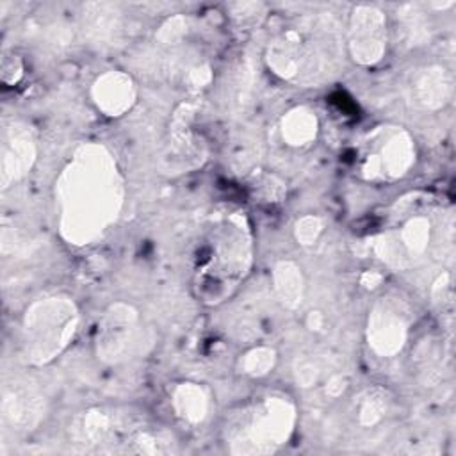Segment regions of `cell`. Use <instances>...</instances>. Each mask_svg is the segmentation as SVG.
Returning <instances> with one entry per match:
<instances>
[{"label": "cell", "mask_w": 456, "mask_h": 456, "mask_svg": "<svg viewBox=\"0 0 456 456\" xmlns=\"http://www.w3.org/2000/svg\"><path fill=\"white\" fill-rule=\"evenodd\" d=\"M141 340L137 312L126 305L110 306L98 330V354L110 362L130 358Z\"/></svg>", "instance_id": "52a82bcc"}, {"label": "cell", "mask_w": 456, "mask_h": 456, "mask_svg": "<svg viewBox=\"0 0 456 456\" xmlns=\"http://www.w3.org/2000/svg\"><path fill=\"white\" fill-rule=\"evenodd\" d=\"M30 126L12 123L2 132V183L9 187L12 180L21 178L36 159L34 135Z\"/></svg>", "instance_id": "8fae6325"}, {"label": "cell", "mask_w": 456, "mask_h": 456, "mask_svg": "<svg viewBox=\"0 0 456 456\" xmlns=\"http://www.w3.org/2000/svg\"><path fill=\"white\" fill-rule=\"evenodd\" d=\"M59 228L71 244H89L118 217L123 182L110 153L98 144L80 146L55 187Z\"/></svg>", "instance_id": "6da1fadb"}, {"label": "cell", "mask_w": 456, "mask_h": 456, "mask_svg": "<svg viewBox=\"0 0 456 456\" xmlns=\"http://www.w3.org/2000/svg\"><path fill=\"white\" fill-rule=\"evenodd\" d=\"M296 420L294 404L283 395H265L239 408L228 420L226 442L237 454H269L287 444Z\"/></svg>", "instance_id": "3957f363"}, {"label": "cell", "mask_w": 456, "mask_h": 456, "mask_svg": "<svg viewBox=\"0 0 456 456\" xmlns=\"http://www.w3.org/2000/svg\"><path fill=\"white\" fill-rule=\"evenodd\" d=\"M274 362V351L271 349H253L246 354L244 362V372L251 376H262L267 372L269 367H273Z\"/></svg>", "instance_id": "ac0fdd59"}, {"label": "cell", "mask_w": 456, "mask_h": 456, "mask_svg": "<svg viewBox=\"0 0 456 456\" xmlns=\"http://www.w3.org/2000/svg\"><path fill=\"white\" fill-rule=\"evenodd\" d=\"M78 324L75 303L66 296H50L36 301L23 317L21 346L32 363L55 358L73 338Z\"/></svg>", "instance_id": "5b68a950"}, {"label": "cell", "mask_w": 456, "mask_h": 456, "mask_svg": "<svg viewBox=\"0 0 456 456\" xmlns=\"http://www.w3.org/2000/svg\"><path fill=\"white\" fill-rule=\"evenodd\" d=\"M274 289L283 305L296 306L303 296V278L299 269L290 262L278 264L274 267Z\"/></svg>", "instance_id": "e0dca14e"}, {"label": "cell", "mask_w": 456, "mask_h": 456, "mask_svg": "<svg viewBox=\"0 0 456 456\" xmlns=\"http://www.w3.org/2000/svg\"><path fill=\"white\" fill-rule=\"evenodd\" d=\"M249 249V237L239 221L224 219L212 228L196 267L200 292L212 303L224 297L248 269Z\"/></svg>", "instance_id": "277c9868"}, {"label": "cell", "mask_w": 456, "mask_h": 456, "mask_svg": "<svg viewBox=\"0 0 456 456\" xmlns=\"http://www.w3.org/2000/svg\"><path fill=\"white\" fill-rule=\"evenodd\" d=\"M319 232H321V224L317 217H303L296 224V235H297V240H301V244H312V240H315Z\"/></svg>", "instance_id": "d6986e66"}, {"label": "cell", "mask_w": 456, "mask_h": 456, "mask_svg": "<svg viewBox=\"0 0 456 456\" xmlns=\"http://www.w3.org/2000/svg\"><path fill=\"white\" fill-rule=\"evenodd\" d=\"M176 415L187 422H200L207 413V397L194 383H182L173 395Z\"/></svg>", "instance_id": "2e32d148"}, {"label": "cell", "mask_w": 456, "mask_h": 456, "mask_svg": "<svg viewBox=\"0 0 456 456\" xmlns=\"http://www.w3.org/2000/svg\"><path fill=\"white\" fill-rule=\"evenodd\" d=\"M411 91L417 103L428 109H438L449 100L452 86L445 69L433 66L419 73V77L411 84Z\"/></svg>", "instance_id": "4fadbf2b"}, {"label": "cell", "mask_w": 456, "mask_h": 456, "mask_svg": "<svg viewBox=\"0 0 456 456\" xmlns=\"http://www.w3.org/2000/svg\"><path fill=\"white\" fill-rule=\"evenodd\" d=\"M408 333L406 312L394 299H381L369 315V344L379 356H392L401 351Z\"/></svg>", "instance_id": "9c48e42d"}, {"label": "cell", "mask_w": 456, "mask_h": 456, "mask_svg": "<svg viewBox=\"0 0 456 456\" xmlns=\"http://www.w3.org/2000/svg\"><path fill=\"white\" fill-rule=\"evenodd\" d=\"M415 160L410 135L394 126L376 130L362 153V173L369 180H395L403 176Z\"/></svg>", "instance_id": "8992f818"}, {"label": "cell", "mask_w": 456, "mask_h": 456, "mask_svg": "<svg viewBox=\"0 0 456 456\" xmlns=\"http://www.w3.org/2000/svg\"><path fill=\"white\" fill-rule=\"evenodd\" d=\"M347 46L360 64L378 62L387 48L385 14L370 5L356 7L349 20Z\"/></svg>", "instance_id": "ba28073f"}, {"label": "cell", "mask_w": 456, "mask_h": 456, "mask_svg": "<svg viewBox=\"0 0 456 456\" xmlns=\"http://www.w3.org/2000/svg\"><path fill=\"white\" fill-rule=\"evenodd\" d=\"M340 57L337 25L322 16L301 18L267 45L271 69L285 80L312 86L333 73Z\"/></svg>", "instance_id": "7a4b0ae2"}, {"label": "cell", "mask_w": 456, "mask_h": 456, "mask_svg": "<svg viewBox=\"0 0 456 456\" xmlns=\"http://www.w3.org/2000/svg\"><path fill=\"white\" fill-rule=\"evenodd\" d=\"M135 91L130 77L119 71L102 75L93 86V98L107 116H121L134 102Z\"/></svg>", "instance_id": "7c38bea8"}, {"label": "cell", "mask_w": 456, "mask_h": 456, "mask_svg": "<svg viewBox=\"0 0 456 456\" xmlns=\"http://www.w3.org/2000/svg\"><path fill=\"white\" fill-rule=\"evenodd\" d=\"M281 132L290 146L310 144L317 134V118L308 109L297 107L283 118Z\"/></svg>", "instance_id": "9a60e30c"}, {"label": "cell", "mask_w": 456, "mask_h": 456, "mask_svg": "<svg viewBox=\"0 0 456 456\" xmlns=\"http://www.w3.org/2000/svg\"><path fill=\"white\" fill-rule=\"evenodd\" d=\"M2 411L4 419H9L12 424L30 426V422L39 415V397L28 388L18 387L4 395Z\"/></svg>", "instance_id": "5bb4252c"}, {"label": "cell", "mask_w": 456, "mask_h": 456, "mask_svg": "<svg viewBox=\"0 0 456 456\" xmlns=\"http://www.w3.org/2000/svg\"><path fill=\"white\" fill-rule=\"evenodd\" d=\"M429 242V221L424 216L408 217L399 230H390L379 242L383 258L394 265H406L419 258Z\"/></svg>", "instance_id": "30bf717a"}]
</instances>
